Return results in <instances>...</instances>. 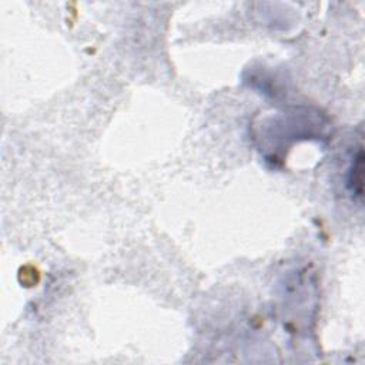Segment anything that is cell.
<instances>
[{"label":"cell","mask_w":365,"mask_h":365,"mask_svg":"<svg viewBox=\"0 0 365 365\" xmlns=\"http://www.w3.org/2000/svg\"><path fill=\"white\" fill-rule=\"evenodd\" d=\"M346 187L354 198H362L364 187V151L362 147H358L356 153L352 155L348 173H346Z\"/></svg>","instance_id":"1"}]
</instances>
